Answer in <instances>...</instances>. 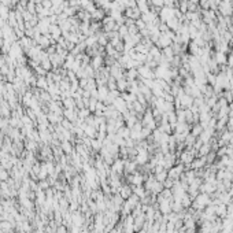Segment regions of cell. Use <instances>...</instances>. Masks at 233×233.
<instances>
[{
  "label": "cell",
  "instance_id": "cell-1",
  "mask_svg": "<svg viewBox=\"0 0 233 233\" xmlns=\"http://www.w3.org/2000/svg\"><path fill=\"white\" fill-rule=\"evenodd\" d=\"M128 180L130 181V184H133V185H141V184H143V181H144L143 176L138 174L137 172L133 173V174H129L128 176Z\"/></svg>",
  "mask_w": 233,
  "mask_h": 233
},
{
  "label": "cell",
  "instance_id": "cell-2",
  "mask_svg": "<svg viewBox=\"0 0 233 233\" xmlns=\"http://www.w3.org/2000/svg\"><path fill=\"white\" fill-rule=\"evenodd\" d=\"M123 170H125V162H123L122 159H117L115 162H113V173L119 174Z\"/></svg>",
  "mask_w": 233,
  "mask_h": 233
},
{
  "label": "cell",
  "instance_id": "cell-3",
  "mask_svg": "<svg viewBox=\"0 0 233 233\" xmlns=\"http://www.w3.org/2000/svg\"><path fill=\"white\" fill-rule=\"evenodd\" d=\"M119 195L122 199H129V197L133 195V191H132V188L128 187V185H122V187L119 188Z\"/></svg>",
  "mask_w": 233,
  "mask_h": 233
},
{
  "label": "cell",
  "instance_id": "cell-4",
  "mask_svg": "<svg viewBox=\"0 0 233 233\" xmlns=\"http://www.w3.org/2000/svg\"><path fill=\"white\" fill-rule=\"evenodd\" d=\"M114 104H115V110L118 113H126V103L123 99H118V100H114Z\"/></svg>",
  "mask_w": 233,
  "mask_h": 233
},
{
  "label": "cell",
  "instance_id": "cell-5",
  "mask_svg": "<svg viewBox=\"0 0 233 233\" xmlns=\"http://www.w3.org/2000/svg\"><path fill=\"white\" fill-rule=\"evenodd\" d=\"M181 161H182V163H191V162L193 161V152H189V151L182 152Z\"/></svg>",
  "mask_w": 233,
  "mask_h": 233
},
{
  "label": "cell",
  "instance_id": "cell-6",
  "mask_svg": "<svg viewBox=\"0 0 233 233\" xmlns=\"http://www.w3.org/2000/svg\"><path fill=\"white\" fill-rule=\"evenodd\" d=\"M206 165V158L204 159H197L196 162H193L192 165H191V166H192V169H200V167H203Z\"/></svg>",
  "mask_w": 233,
  "mask_h": 233
},
{
  "label": "cell",
  "instance_id": "cell-7",
  "mask_svg": "<svg viewBox=\"0 0 233 233\" xmlns=\"http://www.w3.org/2000/svg\"><path fill=\"white\" fill-rule=\"evenodd\" d=\"M199 133H202V128L200 126H196V128L192 130V134H193V137L196 136V134H199Z\"/></svg>",
  "mask_w": 233,
  "mask_h": 233
}]
</instances>
